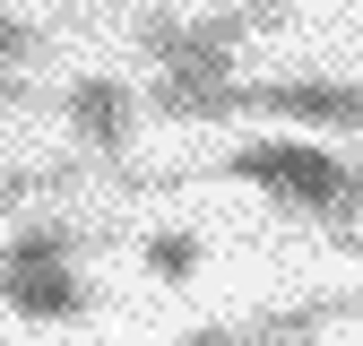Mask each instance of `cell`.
Instances as JSON below:
<instances>
[{
	"mask_svg": "<svg viewBox=\"0 0 363 346\" xmlns=\"http://www.w3.org/2000/svg\"><path fill=\"white\" fill-rule=\"evenodd\" d=\"M61 130L96 164H121L130 139H139V96H130V78H69L61 86Z\"/></svg>",
	"mask_w": 363,
	"mask_h": 346,
	"instance_id": "obj_4",
	"label": "cell"
},
{
	"mask_svg": "<svg viewBox=\"0 0 363 346\" xmlns=\"http://www.w3.org/2000/svg\"><path fill=\"white\" fill-rule=\"evenodd\" d=\"M86 164H9L0 173V216H18L26 199H52V191H78Z\"/></svg>",
	"mask_w": 363,
	"mask_h": 346,
	"instance_id": "obj_7",
	"label": "cell"
},
{
	"mask_svg": "<svg viewBox=\"0 0 363 346\" xmlns=\"http://www.w3.org/2000/svg\"><path fill=\"white\" fill-rule=\"evenodd\" d=\"M286 26V0H234V9H199V18H139V52L156 61V78H199V86H225L234 78V52L251 35Z\"/></svg>",
	"mask_w": 363,
	"mask_h": 346,
	"instance_id": "obj_2",
	"label": "cell"
},
{
	"mask_svg": "<svg viewBox=\"0 0 363 346\" xmlns=\"http://www.w3.org/2000/svg\"><path fill=\"white\" fill-rule=\"evenodd\" d=\"M216 173H225V182L268 191L277 208L311 216L320 234L337 225V208H346V164H337V147H320V139H242V147L216 156Z\"/></svg>",
	"mask_w": 363,
	"mask_h": 346,
	"instance_id": "obj_3",
	"label": "cell"
},
{
	"mask_svg": "<svg viewBox=\"0 0 363 346\" xmlns=\"http://www.w3.org/2000/svg\"><path fill=\"white\" fill-rule=\"evenodd\" d=\"M86 225L69 216H35L0 242V303H9L18 320H86L96 312V286H86Z\"/></svg>",
	"mask_w": 363,
	"mask_h": 346,
	"instance_id": "obj_1",
	"label": "cell"
},
{
	"mask_svg": "<svg viewBox=\"0 0 363 346\" xmlns=\"http://www.w3.org/2000/svg\"><path fill=\"white\" fill-rule=\"evenodd\" d=\"M346 320H363V294H303V303H259L251 320H234V337L242 346H320Z\"/></svg>",
	"mask_w": 363,
	"mask_h": 346,
	"instance_id": "obj_5",
	"label": "cell"
},
{
	"mask_svg": "<svg viewBox=\"0 0 363 346\" xmlns=\"http://www.w3.org/2000/svg\"><path fill=\"white\" fill-rule=\"evenodd\" d=\"M182 346H242L234 320H199V329H182Z\"/></svg>",
	"mask_w": 363,
	"mask_h": 346,
	"instance_id": "obj_10",
	"label": "cell"
},
{
	"mask_svg": "<svg viewBox=\"0 0 363 346\" xmlns=\"http://www.w3.org/2000/svg\"><path fill=\"white\" fill-rule=\"evenodd\" d=\"M35 52H43V35H35L26 18H9V9H0V69H26Z\"/></svg>",
	"mask_w": 363,
	"mask_h": 346,
	"instance_id": "obj_8",
	"label": "cell"
},
{
	"mask_svg": "<svg viewBox=\"0 0 363 346\" xmlns=\"http://www.w3.org/2000/svg\"><path fill=\"white\" fill-rule=\"evenodd\" d=\"M139 260H147V277H156V286H191V277L208 269V242H199V234H182V225H164V234L139 242Z\"/></svg>",
	"mask_w": 363,
	"mask_h": 346,
	"instance_id": "obj_6",
	"label": "cell"
},
{
	"mask_svg": "<svg viewBox=\"0 0 363 346\" xmlns=\"http://www.w3.org/2000/svg\"><path fill=\"white\" fill-rule=\"evenodd\" d=\"M337 225H363V156L346 164V208H337ZM337 225H329V234H337Z\"/></svg>",
	"mask_w": 363,
	"mask_h": 346,
	"instance_id": "obj_9",
	"label": "cell"
}]
</instances>
